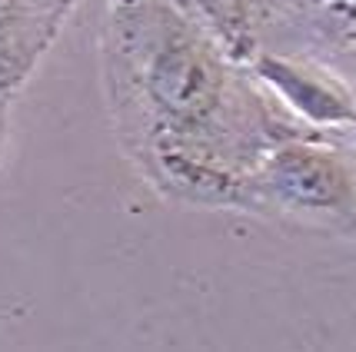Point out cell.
<instances>
[{
    "instance_id": "obj_1",
    "label": "cell",
    "mask_w": 356,
    "mask_h": 352,
    "mask_svg": "<svg viewBox=\"0 0 356 352\" xmlns=\"http://www.w3.org/2000/svg\"><path fill=\"white\" fill-rule=\"evenodd\" d=\"M100 63L124 156L180 206L240 210L260 156L313 130L180 0H110Z\"/></svg>"
},
{
    "instance_id": "obj_2",
    "label": "cell",
    "mask_w": 356,
    "mask_h": 352,
    "mask_svg": "<svg viewBox=\"0 0 356 352\" xmlns=\"http://www.w3.org/2000/svg\"><path fill=\"white\" fill-rule=\"evenodd\" d=\"M240 210L356 240V143L340 126L280 140L253 167Z\"/></svg>"
},
{
    "instance_id": "obj_3",
    "label": "cell",
    "mask_w": 356,
    "mask_h": 352,
    "mask_svg": "<svg viewBox=\"0 0 356 352\" xmlns=\"http://www.w3.org/2000/svg\"><path fill=\"white\" fill-rule=\"evenodd\" d=\"M253 50L303 57L356 97V0H250Z\"/></svg>"
},
{
    "instance_id": "obj_4",
    "label": "cell",
    "mask_w": 356,
    "mask_h": 352,
    "mask_svg": "<svg viewBox=\"0 0 356 352\" xmlns=\"http://www.w3.org/2000/svg\"><path fill=\"white\" fill-rule=\"evenodd\" d=\"M247 63L277 93L280 103L293 110L313 130L356 123V97L340 77H333L320 63L286 57V53H270V50H253Z\"/></svg>"
},
{
    "instance_id": "obj_5",
    "label": "cell",
    "mask_w": 356,
    "mask_h": 352,
    "mask_svg": "<svg viewBox=\"0 0 356 352\" xmlns=\"http://www.w3.org/2000/svg\"><path fill=\"white\" fill-rule=\"evenodd\" d=\"M7 126H10V103H7V97H0V160H3V146H7Z\"/></svg>"
},
{
    "instance_id": "obj_6",
    "label": "cell",
    "mask_w": 356,
    "mask_h": 352,
    "mask_svg": "<svg viewBox=\"0 0 356 352\" xmlns=\"http://www.w3.org/2000/svg\"><path fill=\"white\" fill-rule=\"evenodd\" d=\"M340 130H343V133H346V137H350V140L356 143V123H350V126H340Z\"/></svg>"
}]
</instances>
